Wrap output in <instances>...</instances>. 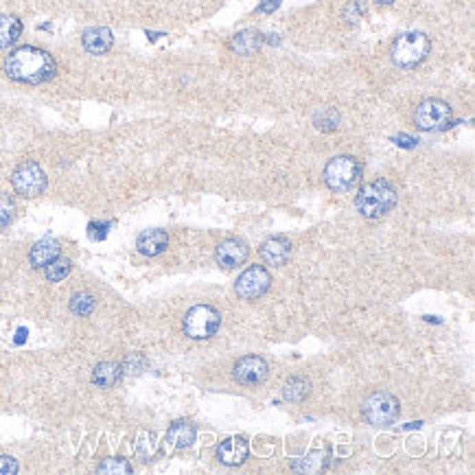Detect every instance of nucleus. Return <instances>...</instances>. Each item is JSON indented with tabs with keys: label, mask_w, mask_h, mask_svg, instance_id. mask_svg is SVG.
<instances>
[{
	"label": "nucleus",
	"mask_w": 475,
	"mask_h": 475,
	"mask_svg": "<svg viewBox=\"0 0 475 475\" xmlns=\"http://www.w3.org/2000/svg\"><path fill=\"white\" fill-rule=\"evenodd\" d=\"M62 254V246L55 239H42L29 252V261L33 268H46L51 261H55Z\"/></svg>",
	"instance_id": "obj_17"
},
{
	"label": "nucleus",
	"mask_w": 475,
	"mask_h": 475,
	"mask_svg": "<svg viewBox=\"0 0 475 475\" xmlns=\"http://www.w3.org/2000/svg\"><path fill=\"white\" fill-rule=\"evenodd\" d=\"M143 366H145L143 355H130L125 359V364L121 366V370H123V375H138L143 370Z\"/></svg>",
	"instance_id": "obj_28"
},
{
	"label": "nucleus",
	"mask_w": 475,
	"mask_h": 475,
	"mask_svg": "<svg viewBox=\"0 0 475 475\" xmlns=\"http://www.w3.org/2000/svg\"><path fill=\"white\" fill-rule=\"evenodd\" d=\"M430 51H432L430 38L421 31H410L395 40L390 57H392V62H395V66L399 68H414L421 62H425V57L430 55Z\"/></svg>",
	"instance_id": "obj_3"
},
{
	"label": "nucleus",
	"mask_w": 475,
	"mask_h": 475,
	"mask_svg": "<svg viewBox=\"0 0 475 475\" xmlns=\"http://www.w3.org/2000/svg\"><path fill=\"white\" fill-rule=\"evenodd\" d=\"M95 309V296L88 292H79L71 298V311L77 316H90Z\"/></svg>",
	"instance_id": "obj_25"
},
{
	"label": "nucleus",
	"mask_w": 475,
	"mask_h": 475,
	"mask_svg": "<svg viewBox=\"0 0 475 475\" xmlns=\"http://www.w3.org/2000/svg\"><path fill=\"white\" fill-rule=\"evenodd\" d=\"M311 392V384L307 379H300V377H294L289 379L285 388H283V397L289 401V403H303Z\"/></svg>",
	"instance_id": "obj_22"
},
{
	"label": "nucleus",
	"mask_w": 475,
	"mask_h": 475,
	"mask_svg": "<svg viewBox=\"0 0 475 475\" xmlns=\"http://www.w3.org/2000/svg\"><path fill=\"white\" fill-rule=\"evenodd\" d=\"M14 215H16V204L7 195H0V233L14 222Z\"/></svg>",
	"instance_id": "obj_27"
},
{
	"label": "nucleus",
	"mask_w": 475,
	"mask_h": 475,
	"mask_svg": "<svg viewBox=\"0 0 475 475\" xmlns=\"http://www.w3.org/2000/svg\"><path fill=\"white\" fill-rule=\"evenodd\" d=\"M195 436H198V432H195V425L191 421H176L169 427V432L165 436V451L171 454V451H176V449L191 447Z\"/></svg>",
	"instance_id": "obj_13"
},
{
	"label": "nucleus",
	"mask_w": 475,
	"mask_h": 475,
	"mask_svg": "<svg viewBox=\"0 0 475 475\" xmlns=\"http://www.w3.org/2000/svg\"><path fill=\"white\" fill-rule=\"evenodd\" d=\"M327 467H329V449L311 451L309 456L300 458L298 462L292 465V469L296 473H322Z\"/></svg>",
	"instance_id": "obj_19"
},
{
	"label": "nucleus",
	"mask_w": 475,
	"mask_h": 475,
	"mask_svg": "<svg viewBox=\"0 0 475 475\" xmlns=\"http://www.w3.org/2000/svg\"><path fill=\"white\" fill-rule=\"evenodd\" d=\"M362 162L353 156H335L324 167V184L331 191H349L362 178Z\"/></svg>",
	"instance_id": "obj_4"
},
{
	"label": "nucleus",
	"mask_w": 475,
	"mask_h": 475,
	"mask_svg": "<svg viewBox=\"0 0 475 475\" xmlns=\"http://www.w3.org/2000/svg\"><path fill=\"white\" fill-rule=\"evenodd\" d=\"M364 419L370 425H377V427H386L392 425L399 419V399L390 392H373L366 401H364Z\"/></svg>",
	"instance_id": "obj_7"
},
{
	"label": "nucleus",
	"mask_w": 475,
	"mask_h": 475,
	"mask_svg": "<svg viewBox=\"0 0 475 475\" xmlns=\"http://www.w3.org/2000/svg\"><path fill=\"white\" fill-rule=\"evenodd\" d=\"M314 125L320 132H333L340 125V112L335 108H324L314 117Z\"/></svg>",
	"instance_id": "obj_23"
},
{
	"label": "nucleus",
	"mask_w": 475,
	"mask_h": 475,
	"mask_svg": "<svg viewBox=\"0 0 475 475\" xmlns=\"http://www.w3.org/2000/svg\"><path fill=\"white\" fill-rule=\"evenodd\" d=\"M259 254L268 265L278 268V265H285L289 261V257H292V243H289V239H285V237H272V239L261 243Z\"/></svg>",
	"instance_id": "obj_12"
},
{
	"label": "nucleus",
	"mask_w": 475,
	"mask_h": 475,
	"mask_svg": "<svg viewBox=\"0 0 475 475\" xmlns=\"http://www.w3.org/2000/svg\"><path fill=\"white\" fill-rule=\"evenodd\" d=\"M268 373H270V366L259 355L241 357L233 368V375L241 386H259L261 381H265Z\"/></svg>",
	"instance_id": "obj_10"
},
{
	"label": "nucleus",
	"mask_w": 475,
	"mask_h": 475,
	"mask_svg": "<svg viewBox=\"0 0 475 475\" xmlns=\"http://www.w3.org/2000/svg\"><path fill=\"white\" fill-rule=\"evenodd\" d=\"M114 36L108 27H92L86 29L84 36H81V44L90 55H106L112 49Z\"/></svg>",
	"instance_id": "obj_15"
},
{
	"label": "nucleus",
	"mask_w": 475,
	"mask_h": 475,
	"mask_svg": "<svg viewBox=\"0 0 475 475\" xmlns=\"http://www.w3.org/2000/svg\"><path fill=\"white\" fill-rule=\"evenodd\" d=\"M373 3H379V5H390V3H395V0H373Z\"/></svg>",
	"instance_id": "obj_34"
},
{
	"label": "nucleus",
	"mask_w": 475,
	"mask_h": 475,
	"mask_svg": "<svg viewBox=\"0 0 475 475\" xmlns=\"http://www.w3.org/2000/svg\"><path fill=\"white\" fill-rule=\"evenodd\" d=\"M454 112L447 101L440 99H425L414 112V123L421 132H443L451 127Z\"/></svg>",
	"instance_id": "obj_6"
},
{
	"label": "nucleus",
	"mask_w": 475,
	"mask_h": 475,
	"mask_svg": "<svg viewBox=\"0 0 475 475\" xmlns=\"http://www.w3.org/2000/svg\"><path fill=\"white\" fill-rule=\"evenodd\" d=\"M169 246V235L165 233V230H145V233L138 235L136 239V248L141 254H145V257H158V254H162L167 250Z\"/></svg>",
	"instance_id": "obj_16"
},
{
	"label": "nucleus",
	"mask_w": 475,
	"mask_h": 475,
	"mask_svg": "<svg viewBox=\"0 0 475 475\" xmlns=\"http://www.w3.org/2000/svg\"><path fill=\"white\" fill-rule=\"evenodd\" d=\"M99 473H110V475H119V473H132V465L125 458H106L97 467Z\"/></svg>",
	"instance_id": "obj_26"
},
{
	"label": "nucleus",
	"mask_w": 475,
	"mask_h": 475,
	"mask_svg": "<svg viewBox=\"0 0 475 475\" xmlns=\"http://www.w3.org/2000/svg\"><path fill=\"white\" fill-rule=\"evenodd\" d=\"M121 375H123L121 364L101 362V364H97L95 370H92V381H95L99 388H112L121 379Z\"/></svg>",
	"instance_id": "obj_20"
},
{
	"label": "nucleus",
	"mask_w": 475,
	"mask_h": 475,
	"mask_svg": "<svg viewBox=\"0 0 475 475\" xmlns=\"http://www.w3.org/2000/svg\"><path fill=\"white\" fill-rule=\"evenodd\" d=\"M283 0H259V11L261 14H274V11L281 7Z\"/></svg>",
	"instance_id": "obj_31"
},
{
	"label": "nucleus",
	"mask_w": 475,
	"mask_h": 475,
	"mask_svg": "<svg viewBox=\"0 0 475 475\" xmlns=\"http://www.w3.org/2000/svg\"><path fill=\"white\" fill-rule=\"evenodd\" d=\"M248 254H250V250L241 239H226L217 246L215 259L224 270H235V268H239V265L246 263Z\"/></svg>",
	"instance_id": "obj_11"
},
{
	"label": "nucleus",
	"mask_w": 475,
	"mask_h": 475,
	"mask_svg": "<svg viewBox=\"0 0 475 475\" xmlns=\"http://www.w3.org/2000/svg\"><path fill=\"white\" fill-rule=\"evenodd\" d=\"M22 33V22L16 16H5L0 14V49L14 44Z\"/></svg>",
	"instance_id": "obj_21"
},
{
	"label": "nucleus",
	"mask_w": 475,
	"mask_h": 475,
	"mask_svg": "<svg viewBox=\"0 0 475 475\" xmlns=\"http://www.w3.org/2000/svg\"><path fill=\"white\" fill-rule=\"evenodd\" d=\"M270 285H272V274L265 270L263 265H252V268H248L237 278L235 289L241 298L254 300L268 292Z\"/></svg>",
	"instance_id": "obj_9"
},
{
	"label": "nucleus",
	"mask_w": 475,
	"mask_h": 475,
	"mask_svg": "<svg viewBox=\"0 0 475 475\" xmlns=\"http://www.w3.org/2000/svg\"><path fill=\"white\" fill-rule=\"evenodd\" d=\"M219 324H222V314L211 305H195L184 316V333L191 340H206L217 333Z\"/></svg>",
	"instance_id": "obj_5"
},
{
	"label": "nucleus",
	"mask_w": 475,
	"mask_h": 475,
	"mask_svg": "<svg viewBox=\"0 0 475 475\" xmlns=\"http://www.w3.org/2000/svg\"><path fill=\"white\" fill-rule=\"evenodd\" d=\"M11 184H14V191L22 198H38L46 191V173L38 165L36 160H27L14 171L11 176Z\"/></svg>",
	"instance_id": "obj_8"
},
{
	"label": "nucleus",
	"mask_w": 475,
	"mask_h": 475,
	"mask_svg": "<svg viewBox=\"0 0 475 475\" xmlns=\"http://www.w3.org/2000/svg\"><path fill=\"white\" fill-rule=\"evenodd\" d=\"M20 465L16 462V458L11 456H0V475H11V473H18Z\"/></svg>",
	"instance_id": "obj_30"
},
{
	"label": "nucleus",
	"mask_w": 475,
	"mask_h": 475,
	"mask_svg": "<svg viewBox=\"0 0 475 475\" xmlns=\"http://www.w3.org/2000/svg\"><path fill=\"white\" fill-rule=\"evenodd\" d=\"M5 73L9 79L20 81V84H44L55 77L57 64L53 57L36 49V46H20V49L11 51L5 60Z\"/></svg>",
	"instance_id": "obj_1"
},
{
	"label": "nucleus",
	"mask_w": 475,
	"mask_h": 475,
	"mask_svg": "<svg viewBox=\"0 0 475 475\" xmlns=\"http://www.w3.org/2000/svg\"><path fill=\"white\" fill-rule=\"evenodd\" d=\"M73 270V263L68 261V259H62V257H57L55 261H51L49 265H46V278H49L51 283H60L64 281V278L71 274Z\"/></svg>",
	"instance_id": "obj_24"
},
{
	"label": "nucleus",
	"mask_w": 475,
	"mask_h": 475,
	"mask_svg": "<svg viewBox=\"0 0 475 475\" xmlns=\"http://www.w3.org/2000/svg\"><path fill=\"white\" fill-rule=\"evenodd\" d=\"M397 189L388 180H373L359 189L355 198V208L366 219H381L397 206Z\"/></svg>",
	"instance_id": "obj_2"
},
{
	"label": "nucleus",
	"mask_w": 475,
	"mask_h": 475,
	"mask_svg": "<svg viewBox=\"0 0 475 475\" xmlns=\"http://www.w3.org/2000/svg\"><path fill=\"white\" fill-rule=\"evenodd\" d=\"M25 335H27V331H25V329H20V331H18V338H16V342H18V344H20V342H25Z\"/></svg>",
	"instance_id": "obj_33"
},
{
	"label": "nucleus",
	"mask_w": 475,
	"mask_h": 475,
	"mask_svg": "<svg viewBox=\"0 0 475 475\" xmlns=\"http://www.w3.org/2000/svg\"><path fill=\"white\" fill-rule=\"evenodd\" d=\"M108 230H110V224H99V222H92V224L88 226V235H90L92 239L101 241V239H106V237H108Z\"/></svg>",
	"instance_id": "obj_29"
},
{
	"label": "nucleus",
	"mask_w": 475,
	"mask_h": 475,
	"mask_svg": "<svg viewBox=\"0 0 475 475\" xmlns=\"http://www.w3.org/2000/svg\"><path fill=\"white\" fill-rule=\"evenodd\" d=\"M217 458L226 467L243 465V460L248 458V443H246V438H241V436L226 438L224 443L217 447Z\"/></svg>",
	"instance_id": "obj_14"
},
{
	"label": "nucleus",
	"mask_w": 475,
	"mask_h": 475,
	"mask_svg": "<svg viewBox=\"0 0 475 475\" xmlns=\"http://www.w3.org/2000/svg\"><path fill=\"white\" fill-rule=\"evenodd\" d=\"M392 141H395L397 145H401V147H405V149H410V147H414L416 143H419L414 136H408V134H399V136L392 138Z\"/></svg>",
	"instance_id": "obj_32"
},
{
	"label": "nucleus",
	"mask_w": 475,
	"mask_h": 475,
	"mask_svg": "<svg viewBox=\"0 0 475 475\" xmlns=\"http://www.w3.org/2000/svg\"><path fill=\"white\" fill-rule=\"evenodd\" d=\"M263 46V36L254 29H243L239 31L237 36L230 40V49H233L237 55H254Z\"/></svg>",
	"instance_id": "obj_18"
}]
</instances>
